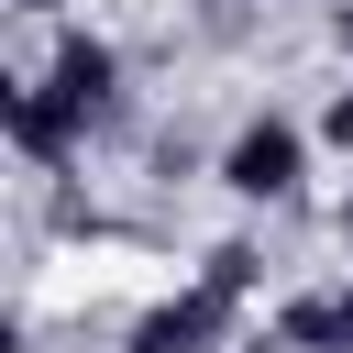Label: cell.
Instances as JSON below:
<instances>
[{
  "label": "cell",
  "mask_w": 353,
  "mask_h": 353,
  "mask_svg": "<svg viewBox=\"0 0 353 353\" xmlns=\"http://www.w3.org/2000/svg\"><path fill=\"white\" fill-rule=\"evenodd\" d=\"M287 165H298V143H287V132H254V143L232 154V176H243V188H287Z\"/></svg>",
  "instance_id": "cell-1"
}]
</instances>
